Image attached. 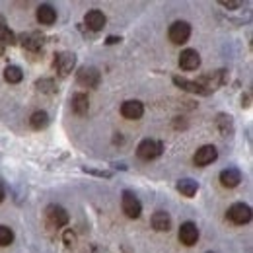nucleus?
<instances>
[{"instance_id":"nucleus-28","label":"nucleus","mask_w":253,"mask_h":253,"mask_svg":"<svg viewBox=\"0 0 253 253\" xmlns=\"http://www.w3.org/2000/svg\"><path fill=\"white\" fill-rule=\"evenodd\" d=\"M121 37H107V45H113V43H119Z\"/></svg>"},{"instance_id":"nucleus-24","label":"nucleus","mask_w":253,"mask_h":253,"mask_svg":"<svg viewBox=\"0 0 253 253\" xmlns=\"http://www.w3.org/2000/svg\"><path fill=\"white\" fill-rule=\"evenodd\" d=\"M0 41H2L4 45H14V43H16V35L10 32V28L0 26Z\"/></svg>"},{"instance_id":"nucleus-6","label":"nucleus","mask_w":253,"mask_h":253,"mask_svg":"<svg viewBox=\"0 0 253 253\" xmlns=\"http://www.w3.org/2000/svg\"><path fill=\"white\" fill-rule=\"evenodd\" d=\"M216 158H218V150H216V146H212V144H207V146H201V148L195 152V156H193V162H195V166H201V168H205V166L212 164V162H214Z\"/></svg>"},{"instance_id":"nucleus-1","label":"nucleus","mask_w":253,"mask_h":253,"mask_svg":"<svg viewBox=\"0 0 253 253\" xmlns=\"http://www.w3.org/2000/svg\"><path fill=\"white\" fill-rule=\"evenodd\" d=\"M160 154H162V142L152 140V138L142 140V142L138 144V148H136V156L140 160H146V162L158 158Z\"/></svg>"},{"instance_id":"nucleus-23","label":"nucleus","mask_w":253,"mask_h":253,"mask_svg":"<svg viewBox=\"0 0 253 253\" xmlns=\"http://www.w3.org/2000/svg\"><path fill=\"white\" fill-rule=\"evenodd\" d=\"M14 242V232L8 226H0V246H10Z\"/></svg>"},{"instance_id":"nucleus-22","label":"nucleus","mask_w":253,"mask_h":253,"mask_svg":"<svg viewBox=\"0 0 253 253\" xmlns=\"http://www.w3.org/2000/svg\"><path fill=\"white\" fill-rule=\"evenodd\" d=\"M216 125H218V128H220V132L224 134V136H230V134L234 132V126H232V117H230V115H224V113H220V115L216 117Z\"/></svg>"},{"instance_id":"nucleus-10","label":"nucleus","mask_w":253,"mask_h":253,"mask_svg":"<svg viewBox=\"0 0 253 253\" xmlns=\"http://www.w3.org/2000/svg\"><path fill=\"white\" fill-rule=\"evenodd\" d=\"M74 64H76V57H74V53H59V55H57V59H55V66H57V70H59V74H61V76L70 74V72H72V68H74Z\"/></svg>"},{"instance_id":"nucleus-29","label":"nucleus","mask_w":253,"mask_h":253,"mask_svg":"<svg viewBox=\"0 0 253 253\" xmlns=\"http://www.w3.org/2000/svg\"><path fill=\"white\" fill-rule=\"evenodd\" d=\"M4 197H6V191H4V185L0 183V203L4 201Z\"/></svg>"},{"instance_id":"nucleus-16","label":"nucleus","mask_w":253,"mask_h":253,"mask_svg":"<svg viewBox=\"0 0 253 253\" xmlns=\"http://www.w3.org/2000/svg\"><path fill=\"white\" fill-rule=\"evenodd\" d=\"M37 20H39V24H43V26H51V24H55V20H57V10H55L51 4H41V6L37 8Z\"/></svg>"},{"instance_id":"nucleus-27","label":"nucleus","mask_w":253,"mask_h":253,"mask_svg":"<svg viewBox=\"0 0 253 253\" xmlns=\"http://www.w3.org/2000/svg\"><path fill=\"white\" fill-rule=\"evenodd\" d=\"M220 4L224 8H240V2H234V0H220Z\"/></svg>"},{"instance_id":"nucleus-7","label":"nucleus","mask_w":253,"mask_h":253,"mask_svg":"<svg viewBox=\"0 0 253 253\" xmlns=\"http://www.w3.org/2000/svg\"><path fill=\"white\" fill-rule=\"evenodd\" d=\"M45 214H47L49 224L55 226V228H63V226L68 224V212L64 211L63 207H59V205H51V207H47Z\"/></svg>"},{"instance_id":"nucleus-2","label":"nucleus","mask_w":253,"mask_h":253,"mask_svg":"<svg viewBox=\"0 0 253 253\" xmlns=\"http://www.w3.org/2000/svg\"><path fill=\"white\" fill-rule=\"evenodd\" d=\"M169 41L171 43H175V45H183V43H187V39L191 37V26L187 22H173L171 26H169Z\"/></svg>"},{"instance_id":"nucleus-4","label":"nucleus","mask_w":253,"mask_h":253,"mask_svg":"<svg viewBox=\"0 0 253 253\" xmlns=\"http://www.w3.org/2000/svg\"><path fill=\"white\" fill-rule=\"evenodd\" d=\"M78 84L80 86H86V88H95L99 86V80H101V74L99 70L94 68V66H82L78 70Z\"/></svg>"},{"instance_id":"nucleus-20","label":"nucleus","mask_w":253,"mask_h":253,"mask_svg":"<svg viewBox=\"0 0 253 253\" xmlns=\"http://www.w3.org/2000/svg\"><path fill=\"white\" fill-rule=\"evenodd\" d=\"M177 191H179L183 197H193V195H197V191H199V183L193 181V179H181V181L177 183Z\"/></svg>"},{"instance_id":"nucleus-8","label":"nucleus","mask_w":253,"mask_h":253,"mask_svg":"<svg viewBox=\"0 0 253 253\" xmlns=\"http://www.w3.org/2000/svg\"><path fill=\"white\" fill-rule=\"evenodd\" d=\"M142 113H144V105H142L138 99H128V101H125V103L121 105V115H123L125 119L136 121V119L142 117Z\"/></svg>"},{"instance_id":"nucleus-5","label":"nucleus","mask_w":253,"mask_h":253,"mask_svg":"<svg viewBox=\"0 0 253 253\" xmlns=\"http://www.w3.org/2000/svg\"><path fill=\"white\" fill-rule=\"evenodd\" d=\"M228 218L234 224H248L252 220V209L244 203H236L228 209Z\"/></svg>"},{"instance_id":"nucleus-30","label":"nucleus","mask_w":253,"mask_h":253,"mask_svg":"<svg viewBox=\"0 0 253 253\" xmlns=\"http://www.w3.org/2000/svg\"><path fill=\"white\" fill-rule=\"evenodd\" d=\"M4 49H6V45L0 41V55H4Z\"/></svg>"},{"instance_id":"nucleus-15","label":"nucleus","mask_w":253,"mask_h":253,"mask_svg":"<svg viewBox=\"0 0 253 253\" xmlns=\"http://www.w3.org/2000/svg\"><path fill=\"white\" fill-rule=\"evenodd\" d=\"M43 43H45V37L37 32H30L22 35V45L28 51H39L43 47Z\"/></svg>"},{"instance_id":"nucleus-9","label":"nucleus","mask_w":253,"mask_h":253,"mask_svg":"<svg viewBox=\"0 0 253 253\" xmlns=\"http://www.w3.org/2000/svg\"><path fill=\"white\" fill-rule=\"evenodd\" d=\"M179 240L185 246H195L199 240V228L193 222H183L179 228Z\"/></svg>"},{"instance_id":"nucleus-12","label":"nucleus","mask_w":253,"mask_h":253,"mask_svg":"<svg viewBox=\"0 0 253 253\" xmlns=\"http://www.w3.org/2000/svg\"><path fill=\"white\" fill-rule=\"evenodd\" d=\"M179 66L185 70H197L201 66V55L195 49H185L179 55Z\"/></svg>"},{"instance_id":"nucleus-21","label":"nucleus","mask_w":253,"mask_h":253,"mask_svg":"<svg viewBox=\"0 0 253 253\" xmlns=\"http://www.w3.org/2000/svg\"><path fill=\"white\" fill-rule=\"evenodd\" d=\"M30 125H32V128H35V130L45 128V126L49 125V115H47L45 111H35L32 115V119H30Z\"/></svg>"},{"instance_id":"nucleus-26","label":"nucleus","mask_w":253,"mask_h":253,"mask_svg":"<svg viewBox=\"0 0 253 253\" xmlns=\"http://www.w3.org/2000/svg\"><path fill=\"white\" fill-rule=\"evenodd\" d=\"M63 240H64V244H66V246H74V244H76V236H74V232H72V230H66V232H64Z\"/></svg>"},{"instance_id":"nucleus-3","label":"nucleus","mask_w":253,"mask_h":253,"mask_svg":"<svg viewBox=\"0 0 253 253\" xmlns=\"http://www.w3.org/2000/svg\"><path fill=\"white\" fill-rule=\"evenodd\" d=\"M121 205H123V212H125L128 218H138L140 212H142V205L138 201V197L130 191L123 193V199H121Z\"/></svg>"},{"instance_id":"nucleus-19","label":"nucleus","mask_w":253,"mask_h":253,"mask_svg":"<svg viewBox=\"0 0 253 253\" xmlns=\"http://www.w3.org/2000/svg\"><path fill=\"white\" fill-rule=\"evenodd\" d=\"M22 78H24V72H22L20 66L10 64V66L4 68V80H6V82H10V84H18V82H22Z\"/></svg>"},{"instance_id":"nucleus-14","label":"nucleus","mask_w":253,"mask_h":253,"mask_svg":"<svg viewBox=\"0 0 253 253\" xmlns=\"http://www.w3.org/2000/svg\"><path fill=\"white\" fill-rule=\"evenodd\" d=\"M173 84L185 92H191V94H201V95H209L211 92H207L199 82H193V80H187V78H181V76H173Z\"/></svg>"},{"instance_id":"nucleus-31","label":"nucleus","mask_w":253,"mask_h":253,"mask_svg":"<svg viewBox=\"0 0 253 253\" xmlns=\"http://www.w3.org/2000/svg\"><path fill=\"white\" fill-rule=\"evenodd\" d=\"M209 253H212V252H209Z\"/></svg>"},{"instance_id":"nucleus-13","label":"nucleus","mask_w":253,"mask_h":253,"mask_svg":"<svg viewBox=\"0 0 253 253\" xmlns=\"http://www.w3.org/2000/svg\"><path fill=\"white\" fill-rule=\"evenodd\" d=\"M240 181H242V173H240V169H236V168H228V169H222L220 171V183L224 185V187L234 189V187L240 185Z\"/></svg>"},{"instance_id":"nucleus-11","label":"nucleus","mask_w":253,"mask_h":253,"mask_svg":"<svg viewBox=\"0 0 253 253\" xmlns=\"http://www.w3.org/2000/svg\"><path fill=\"white\" fill-rule=\"evenodd\" d=\"M105 22H107V18H105V14H103L101 10H90V12L84 16V24H86L92 32L103 30V28H105Z\"/></svg>"},{"instance_id":"nucleus-18","label":"nucleus","mask_w":253,"mask_h":253,"mask_svg":"<svg viewBox=\"0 0 253 253\" xmlns=\"http://www.w3.org/2000/svg\"><path fill=\"white\" fill-rule=\"evenodd\" d=\"M152 226H154V230H158V232H168V230L171 228V218H169V214L164 212V211L154 212V216H152Z\"/></svg>"},{"instance_id":"nucleus-25","label":"nucleus","mask_w":253,"mask_h":253,"mask_svg":"<svg viewBox=\"0 0 253 253\" xmlns=\"http://www.w3.org/2000/svg\"><path fill=\"white\" fill-rule=\"evenodd\" d=\"M37 90L39 92H45V94H53L55 92V82L49 80V78H43V80H37Z\"/></svg>"},{"instance_id":"nucleus-17","label":"nucleus","mask_w":253,"mask_h":253,"mask_svg":"<svg viewBox=\"0 0 253 253\" xmlns=\"http://www.w3.org/2000/svg\"><path fill=\"white\" fill-rule=\"evenodd\" d=\"M70 105H72V111L76 115H86L88 109H90V101H88V95L86 94H74L70 99Z\"/></svg>"}]
</instances>
